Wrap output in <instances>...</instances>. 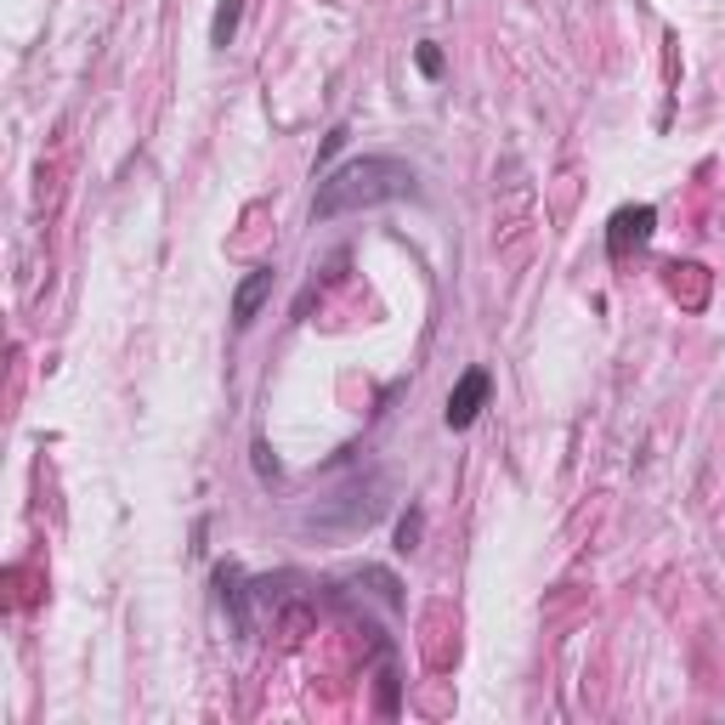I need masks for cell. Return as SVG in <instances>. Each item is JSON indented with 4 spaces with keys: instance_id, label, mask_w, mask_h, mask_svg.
I'll return each mask as SVG.
<instances>
[{
    "instance_id": "obj_1",
    "label": "cell",
    "mask_w": 725,
    "mask_h": 725,
    "mask_svg": "<svg viewBox=\"0 0 725 725\" xmlns=\"http://www.w3.org/2000/svg\"><path fill=\"white\" fill-rule=\"evenodd\" d=\"M414 193V171L403 159H385V153H369V159H352L341 171H329L318 182V199H312V221H335L346 210H375V205H391V199H408Z\"/></svg>"
},
{
    "instance_id": "obj_2",
    "label": "cell",
    "mask_w": 725,
    "mask_h": 725,
    "mask_svg": "<svg viewBox=\"0 0 725 725\" xmlns=\"http://www.w3.org/2000/svg\"><path fill=\"white\" fill-rule=\"evenodd\" d=\"M487 391H493L487 369H465V375L453 380V391H448V425H453V431H465V425H471V419L482 414Z\"/></svg>"
},
{
    "instance_id": "obj_3",
    "label": "cell",
    "mask_w": 725,
    "mask_h": 725,
    "mask_svg": "<svg viewBox=\"0 0 725 725\" xmlns=\"http://www.w3.org/2000/svg\"><path fill=\"white\" fill-rule=\"evenodd\" d=\"M652 221H657V210H652V205L618 210V216H612V227H607V255H612V261H623V255H630V244L641 250V244L652 239Z\"/></svg>"
},
{
    "instance_id": "obj_4",
    "label": "cell",
    "mask_w": 725,
    "mask_h": 725,
    "mask_svg": "<svg viewBox=\"0 0 725 725\" xmlns=\"http://www.w3.org/2000/svg\"><path fill=\"white\" fill-rule=\"evenodd\" d=\"M216 596H221L227 618H233V630L250 635V589H244V573L239 567H216Z\"/></svg>"
},
{
    "instance_id": "obj_5",
    "label": "cell",
    "mask_w": 725,
    "mask_h": 725,
    "mask_svg": "<svg viewBox=\"0 0 725 725\" xmlns=\"http://www.w3.org/2000/svg\"><path fill=\"white\" fill-rule=\"evenodd\" d=\"M267 295H273V267H255V273L239 284V295H233V323H250Z\"/></svg>"
},
{
    "instance_id": "obj_6",
    "label": "cell",
    "mask_w": 725,
    "mask_h": 725,
    "mask_svg": "<svg viewBox=\"0 0 725 725\" xmlns=\"http://www.w3.org/2000/svg\"><path fill=\"white\" fill-rule=\"evenodd\" d=\"M239 12H244V0H221V7H216V23H210V41H216V46H227V41H233Z\"/></svg>"
},
{
    "instance_id": "obj_7",
    "label": "cell",
    "mask_w": 725,
    "mask_h": 725,
    "mask_svg": "<svg viewBox=\"0 0 725 725\" xmlns=\"http://www.w3.org/2000/svg\"><path fill=\"white\" fill-rule=\"evenodd\" d=\"M419 527H425V516L408 510V516L398 521V550H414V544H419Z\"/></svg>"
},
{
    "instance_id": "obj_8",
    "label": "cell",
    "mask_w": 725,
    "mask_h": 725,
    "mask_svg": "<svg viewBox=\"0 0 725 725\" xmlns=\"http://www.w3.org/2000/svg\"><path fill=\"white\" fill-rule=\"evenodd\" d=\"M255 471H261V476H267V482L278 476V459L267 453V442H255Z\"/></svg>"
},
{
    "instance_id": "obj_9",
    "label": "cell",
    "mask_w": 725,
    "mask_h": 725,
    "mask_svg": "<svg viewBox=\"0 0 725 725\" xmlns=\"http://www.w3.org/2000/svg\"><path fill=\"white\" fill-rule=\"evenodd\" d=\"M419 69L425 74H442V51L437 46H419Z\"/></svg>"
},
{
    "instance_id": "obj_10",
    "label": "cell",
    "mask_w": 725,
    "mask_h": 725,
    "mask_svg": "<svg viewBox=\"0 0 725 725\" xmlns=\"http://www.w3.org/2000/svg\"><path fill=\"white\" fill-rule=\"evenodd\" d=\"M341 148H346V125H341V130H329V137H323V153H318V159H335Z\"/></svg>"
}]
</instances>
